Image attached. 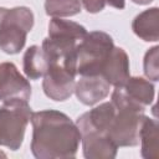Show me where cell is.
Listing matches in <instances>:
<instances>
[{
  "mask_svg": "<svg viewBox=\"0 0 159 159\" xmlns=\"http://www.w3.org/2000/svg\"><path fill=\"white\" fill-rule=\"evenodd\" d=\"M34 27V12L27 6L7 9L0 26V50L7 55L19 53L26 36Z\"/></svg>",
  "mask_w": 159,
  "mask_h": 159,
  "instance_id": "277c9868",
  "label": "cell"
},
{
  "mask_svg": "<svg viewBox=\"0 0 159 159\" xmlns=\"http://www.w3.org/2000/svg\"><path fill=\"white\" fill-rule=\"evenodd\" d=\"M133 32L147 42L159 40V9L157 6L139 12L132 22Z\"/></svg>",
  "mask_w": 159,
  "mask_h": 159,
  "instance_id": "8fae6325",
  "label": "cell"
},
{
  "mask_svg": "<svg viewBox=\"0 0 159 159\" xmlns=\"http://www.w3.org/2000/svg\"><path fill=\"white\" fill-rule=\"evenodd\" d=\"M116 114L108 128V137L119 147H135L139 144V132L144 112L129 107H114Z\"/></svg>",
  "mask_w": 159,
  "mask_h": 159,
  "instance_id": "5b68a950",
  "label": "cell"
},
{
  "mask_svg": "<svg viewBox=\"0 0 159 159\" xmlns=\"http://www.w3.org/2000/svg\"><path fill=\"white\" fill-rule=\"evenodd\" d=\"M114 43L112 36L103 31L87 32L77 45L76 70L80 76L101 75L104 61L112 51Z\"/></svg>",
  "mask_w": 159,
  "mask_h": 159,
  "instance_id": "3957f363",
  "label": "cell"
},
{
  "mask_svg": "<svg viewBox=\"0 0 159 159\" xmlns=\"http://www.w3.org/2000/svg\"><path fill=\"white\" fill-rule=\"evenodd\" d=\"M6 11H7V9H6V7L0 6V26H1V22H2V20H4V16H5Z\"/></svg>",
  "mask_w": 159,
  "mask_h": 159,
  "instance_id": "ffe728a7",
  "label": "cell"
},
{
  "mask_svg": "<svg viewBox=\"0 0 159 159\" xmlns=\"http://www.w3.org/2000/svg\"><path fill=\"white\" fill-rule=\"evenodd\" d=\"M101 76H103L111 86L123 87L125 84V82L130 77L129 57L122 47L113 46L112 51L103 63Z\"/></svg>",
  "mask_w": 159,
  "mask_h": 159,
  "instance_id": "9c48e42d",
  "label": "cell"
},
{
  "mask_svg": "<svg viewBox=\"0 0 159 159\" xmlns=\"http://www.w3.org/2000/svg\"><path fill=\"white\" fill-rule=\"evenodd\" d=\"M143 71L149 80L154 82L159 80V46H153L145 52L143 60Z\"/></svg>",
  "mask_w": 159,
  "mask_h": 159,
  "instance_id": "e0dca14e",
  "label": "cell"
},
{
  "mask_svg": "<svg viewBox=\"0 0 159 159\" xmlns=\"http://www.w3.org/2000/svg\"><path fill=\"white\" fill-rule=\"evenodd\" d=\"M134 4H138V5H148L150 4L153 0H132Z\"/></svg>",
  "mask_w": 159,
  "mask_h": 159,
  "instance_id": "44dd1931",
  "label": "cell"
},
{
  "mask_svg": "<svg viewBox=\"0 0 159 159\" xmlns=\"http://www.w3.org/2000/svg\"><path fill=\"white\" fill-rule=\"evenodd\" d=\"M123 89L130 99H133L143 107L152 104L154 101V84L143 77H129L125 84L123 86Z\"/></svg>",
  "mask_w": 159,
  "mask_h": 159,
  "instance_id": "9a60e30c",
  "label": "cell"
},
{
  "mask_svg": "<svg viewBox=\"0 0 159 159\" xmlns=\"http://www.w3.org/2000/svg\"><path fill=\"white\" fill-rule=\"evenodd\" d=\"M45 11L52 17H68L81 12L78 0H45Z\"/></svg>",
  "mask_w": 159,
  "mask_h": 159,
  "instance_id": "2e32d148",
  "label": "cell"
},
{
  "mask_svg": "<svg viewBox=\"0 0 159 159\" xmlns=\"http://www.w3.org/2000/svg\"><path fill=\"white\" fill-rule=\"evenodd\" d=\"M76 125L81 133L82 152L86 159H113L117 155L118 147L112 139L93 127H91L83 116L76 120Z\"/></svg>",
  "mask_w": 159,
  "mask_h": 159,
  "instance_id": "8992f818",
  "label": "cell"
},
{
  "mask_svg": "<svg viewBox=\"0 0 159 159\" xmlns=\"http://www.w3.org/2000/svg\"><path fill=\"white\" fill-rule=\"evenodd\" d=\"M22 67L29 80H39L43 77L48 67V60L42 47L37 45L30 46L24 53Z\"/></svg>",
  "mask_w": 159,
  "mask_h": 159,
  "instance_id": "4fadbf2b",
  "label": "cell"
},
{
  "mask_svg": "<svg viewBox=\"0 0 159 159\" xmlns=\"http://www.w3.org/2000/svg\"><path fill=\"white\" fill-rule=\"evenodd\" d=\"M31 84L19 72L12 62L0 63V101L12 99L29 101L31 98Z\"/></svg>",
  "mask_w": 159,
  "mask_h": 159,
  "instance_id": "ba28073f",
  "label": "cell"
},
{
  "mask_svg": "<svg viewBox=\"0 0 159 159\" xmlns=\"http://www.w3.org/2000/svg\"><path fill=\"white\" fill-rule=\"evenodd\" d=\"M104 2L118 10H122L125 7V0H104Z\"/></svg>",
  "mask_w": 159,
  "mask_h": 159,
  "instance_id": "d6986e66",
  "label": "cell"
},
{
  "mask_svg": "<svg viewBox=\"0 0 159 159\" xmlns=\"http://www.w3.org/2000/svg\"><path fill=\"white\" fill-rule=\"evenodd\" d=\"M158 122L144 116L140 132H139V140L142 142V150L140 154L144 159H158L159 157V147H158Z\"/></svg>",
  "mask_w": 159,
  "mask_h": 159,
  "instance_id": "5bb4252c",
  "label": "cell"
},
{
  "mask_svg": "<svg viewBox=\"0 0 159 159\" xmlns=\"http://www.w3.org/2000/svg\"><path fill=\"white\" fill-rule=\"evenodd\" d=\"M0 158H6V154L2 150H0Z\"/></svg>",
  "mask_w": 159,
  "mask_h": 159,
  "instance_id": "7402d4cb",
  "label": "cell"
},
{
  "mask_svg": "<svg viewBox=\"0 0 159 159\" xmlns=\"http://www.w3.org/2000/svg\"><path fill=\"white\" fill-rule=\"evenodd\" d=\"M31 153L37 159L75 158L81 133L67 114L56 109L32 112Z\"/></svg>",
  "mask_w": 159,
  "mask_h": 159,
  "instance_id": "6da1fadb",
  "label": "cell"
},
{
  "mask_svg": "<svg viewBox=\"0 0 159 159\" xmlns=\"http://www.w3.org/2000/svg\"><path fill=\"white\" fill-rule=\"evenodd\" d=\"M78 1L83 5L86 11L89 12V14L101 12L104 9V6H106L104 0H78Z\"/></svg>",
  "mask_w": 159,
  "mask_h": 159,
  "instance_id": "ac0fdd59",
  "label": "cell"
},
{
  "mask_svg": "<svg viewBox=\"0 0 159 159\" xmlns=\"http://www.w3.org/2000/svg\"><path fill=\"white\" fill-rule=\"evenodd\" d=\"M111 84L103 76H80L75 84V94L84 106H94L109 94Z\"/></svg>",
  "mask_w": 159,
  "mask_h": 159,
  "instance_id": "30bf717a",
  "label": "cell"
},
{
  "mask_svg": "<svg viewBox=\"0 0 159 159\" xmlns=\"http://www.w3.org/2000/svg\"><path fill=\"white\" fill-rule=\"evenodd\" d=\"M31 114L29 101L12 99L2 102L0 107V145L14 152L20 149Z\"/></svg>",
  "mask_w": 159,
  "mask_h": 159,
  "instance_id": "7a4b0ae2",
  "label": "cell"
},
{
  "mask_svg": "<svg viewBox=\"0 0 159 159\" xmlns=\"http://www.w3.org/2000/svg\"><path fill=\"white\" fill-rule=\"evenodd\" d=\"M76 76V72L68 70L63 65L48 62L47 71L42 80V89L50 99L63 102L75 92Z\"/></svg>",
  "mask_w": 159,
  "mask_h": 159,
  "instance_id": "52a82bcc",
  "label": "cell"
},
{
  "mask_svg": "<svg viewBox=\"0 0 159 159\" xmlns=\"http://www.w3.org/2000/svg\"><path fill=\"white\" fill-rule=\"evenodd\" d=\"M87 35L84 26L71 20H63L61 17H52L48 22V37L65 41H72L80 43Z\"/></svg>",
  "mask_w": 159,
  "mask_h": 159,
  "instance_id": "7c38bea8",
  "label": "cell"
}]
</instances>
